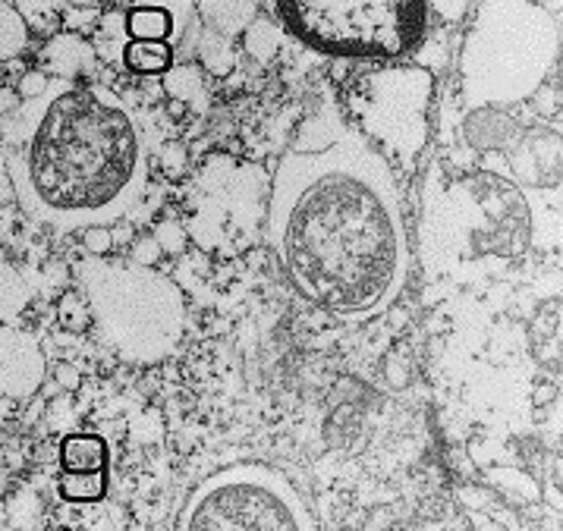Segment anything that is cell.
Returning <instances> with one entry per match:
<instances>
[{
  "label": "cell",
  "mask_w": 563,
  "mask_h": 531,
  "mask_svg": "<svg viewBox=\"0 0 563 531\" xmlns=\"http://www.w3.org/2000/svg\"><path fill=\"white\" fill-rule=\"evenodd\" d=\"M205 25L221 35V38H236L249 29V23L258 16V0H196Z\"/></svg>",
  "instance_id": "obj_10"
},
{
  "label": "cell",
  "mask_w": 563,
  "mask_h": 531,
  "mask_svg": "<svg viewBox=\"0 0 563 531\" xmlns=\"http://www.w3.org/2000/svg\"><path fill=\"white\" fill-rule=\"evenodd\" d=\"M123 67L142 73V76H155L167 73L174 67V45L170 42H133L123 51Z\"/></svg>",
  "instance_id": "obj_12"
},
{
  "label": "cell",
  "mask_w": 563,
  "mask_h": 531,
  "mask_svg": "<svg viewBox=\"0 0 563 531\" xmlns=\"http://www.w3.org/2000/svg\"><path fill=\"white\" fill-rule=\"evenodd\" d=\"M47 362L42 343L29 331L13 324L0 328V394L13 399H29L45 384Z\"/></svg>",
  "instance_id": "obj_9"
},
{
  "label": "cell",
  "mask_w": 563,
  "mask_h": 531,
  "mask_svg": "<svg viewBox=\"0 0 563 531\" xmlns=\"http://www.w3.org/2000/svg\"><path fill=\"white\" fill-rule=\"evenodd\" d=\"M164 89L170 91L177 101H186L189 108H196V111L205 108V86L199 67H170L164 73Z\"/></svg>",
  "instance_id": "obj_17"
},
{
  "label": "cell",
  "mask_w": 563,
  "mask_h": 531,
  "mask_svg": "<svg viewBox=\"0 0 563 531\" xmlns=\"http://www.w3.org/2000/svg\"><path fill=\"white\" fill-rule=\"evenodd\" d=\"M82 233H86V248H89V255H104V252H111L113 233L108 226H89V230H82Z\"/></svg>",
  "instance_id": "obj_23"
},
{
  "label": "cell",
  "mask_w": 563,
  "mask_h": 531,
  "mask_svg": "<svg viewBox=\"0 0 563 531\" xmlns=\"http://www.w3.org/2000/svg\"><path fill=\"white\" fill-rule=\"evenodd\" d=\"M434 79L422 67H384L365 73L350 89L360 135L390 164L412 167L429 142V104Z\"/></svg>",
  "instance_id": "obj_7"
},
{
  "label": "cell",
  "mask_w": 563,
  "mask_h": 531,
  "mask_svg": "<svg viewBox=\"0 0 563 531\" xmlns=\"http://www.w3.org/2000/svg\"><path fill=\"white\" fill-rule=\"evenodd\" d=\"M57 494L69 504H98L108 494V472H64L60 468Z\"/></svg>",
  "instance_id": "obj_13"
},
{
  "label": "cell",
  "mask_w": 563,
  "mask_h": 531,
  "mask_svg": "<svg viewBox=\"0 0 563 531\" xmlns=\"http://www.w3.org/2000/svg\"><path fill=\"white\" fill-rule=\"evenodd\" d=\"M133 7H158V10H164L174 20V32L180 38L183 32H186L189 16H192V10H196V0H133Z\"/></svg>",
  "instance_id": "obj_22"
},
{
  "label": "cell",
  "mask_w": 563,
  "mask_h": 531,
  "mask_svg": "<svg viewBox=\"0 0 563 531\" xmlns=\"http://www.w3.org/2000/svg\"><path fill=\"white\" fill-rule=\"evenodd\" d=\"M29 47V25H25L23 13L0 0V60H13Z\"/></svg>",
  "instance_id": "obj_16"
},
{
  "label": "cell",
  "mask_w": 563,
  "mask_h": 531,
  "mask_svg": "<svg viewBox=\"0 0 563 531\" xmlns=\"http://www.w3.org/2000/svg\"><path fill=\"white\" fill-rule=\"evenodd\" d=\"M161 258V245L155 236H145V240H139V243L133 245V258L130 262H135V265H145L152 267L155 262Z\"/></svg>",
  "instance_id": "obj_24"
},
{
  "label": "cell",
  "mask_w": 563,
  "mask_h": 531,
  "mask_svg": "<svg viewBox=\"0 0 563 531\" xmlns=\"http://www.w3.org/2000/svg\"><path fill=\"white\" fill-rule=\"evenodd\" d=\"M426 3H429L438 16H444V20H460L466 13V3L470 0H426Z\"/></svg>",
  "instance_id": "obj_26"
},
{
  "label": "cell",
  "mask_w": 563,
  "mask_h": 531,
  "mask_svg": "<svg viewBox=\"0 0 563 531\" xmlns=\"http://www.w3.org/2000/svg\"><path fill=\"white\" fill-rule=\"evenodd\" d=\"M155 240H158L161 252H174V255H177L183 248V236L180 230H177V223H161Z\"/></svg>",
  "instance_id": "obj_25"
},
{
  "label": "cell",
  "mask_w": 563,
  "mask_h": 531,
  "mask_svg": "<svg viewBox=\"0 0 563 531\" xmlns=\"http://www.w3.org/2000/svg\"><path fill=\"white\" fill-rule=\"evenodd\" d=\"M47 86H51V82H47L42 73H29L23 82H20V95L29 101V98H38L42 91H47Z\"/></svg>",
  "instance_id": "obj_27"
},
{
  "label": "cell",
  "mask_w": 563,
  "mask_h": 531,
  "mask_svg": "<svg viewBox=\"0 0 563 531\" xmlns=\"http://www.w3.org/2000/svg\"><path fill=\"white\" fill-rule=\"evenodd\" d=\"M302 42L350 60H390L419 42L426 0H280Z\"/></svg>",
  "instance_id": "obj_5"
},
{
  "label": "cell",
  "mask_w": 563,
  "mask_h": 531,
  "mask_svg": "<svg viewBox=\"0 0 563 531\" xmlns=\"http://www.w3.org/2000/svg\"><path fill=\"white\" fill-rule=\"evenodd\" d=\"M177 531H316V522L280 472L230 465L189 494Z\"/></svg>",
  "instance_id": "obj_6"
},
{
  "label": "cell",
  "mask_w": 563,
  "mask_h": 531,
  "mask_svg": "<svg viewBox=\"0 0 563 531\" xmlns=\"http://www.w3.org/2000/svg\"><path fill=\"white\" fill-rule=\"evenodd\" d=\"M10 179L35 221L57 230L108 226L133 208L145 179V139L104 86L54 82L7 123Z\"/></svg>",
  "instance_id": "obj_2"
},
{
  "label": "cell",
  "mask_w": 563,
  "mask_h": 531,
  "mask_svg": "<svg viewBox=\"0 0 563 531\" xmlns=\"http://www.w3.org/2000/svg\"><path fill=\"white\" fill-rule=\"evenodd\" d=\"M558 20L539 0H485L460 57L473 111L510 108L539 89L558 60Z\"/></svg>",
  "instance_id": "obj_4"
},
{
  "label": "cell",
  "mask_w": 563,
  "mask_h": 531,
  "mask_svg": "<svg viewBox=\"0 0 563 531\" xmlns=\"http://www.w3.org/2000/svg\"><path fill=\"white\" fill-rule=\"evenodd\" d=\"M47 64L57 69L60 76H76L82 69H89L95 64V54L91 47L79 38V35H57L51 45H47Z\"/></svg>",
  "instance_id": "obj_14"
},
{
  "label": "cell",
  "mask_w": 563,
  "mask_h": 531,
  "mask_svg": "<svg viewBox=\"0 0 563 531\" xmlns=\"http://www.w3.org/2000/svg\"><path fill=\"white\" fill-rule=\"evenodd\" d=\"M76 284L101 340L120 358L155 365L180 346L186 299L167 274L89 255L76 265Z\"/></svg>",
  "instance_id": "obj_3"
},
{
  "label": "cell",
  "mask_w": 563,
  "mask_h": 531,
  "mask_svg": "<svg viewBox=\"0 0 563 531\" xmlns=\"http://www.w3.org/2000/svg\"><path fill=\"white\" fill-rule=\"evenodd\" d=\"M126 32L133 42H170V38H177L174 20L158 7H133L126 13Z\"/></svg>",
  "instance_id": "obj_15"
},
{
  "label": "cell",
  "mask_w": 563,
  "mask_h": 531,
  "mask_svg": "<svg viewBox=\"0 0 563 531\" xmlns=\"http://www.w3.org/2000/svg\"><path fill=\"white\" fill-rule=\"evenodd\" d=\"M517 126L507 120V123H500L497 120V113H488V111H478L466 123V133H470V139H473V145H482V148H488V145H500L507 135L514 133Z\"/></svg>",
  "instance_id": "obj_21"
},
{
  "label": "cell",
  "mask_w": 563,
  "mask_h": 531,
  "mask_svg": "<svg viewBox=\"0 0 563 531\" xmlns=\"http://www.w3.org/2000/svg\"><path fill=\"white\" fill-rule=\"evenodd\" d=\"M268 243L294 289L318 309H387L409 277L404 208L390 164L360 133L287 152L271 179Z\"/></svg>",
  "instance_id": "obj_1"
},
{
  "label": "cell",
  "mask_w": 563,
  "mask_h": 531,
  "mask_svg": "<svg viewBox=\"0 0 563 531\" xmlns=\"http://www.w3.org/2000/svg\"><path fill=\"white\" fill-rule=\"evenodd\" d=\"M246 38V51L258 60V64H268L274 60L277 47H280V38H277V25L271 23L268 16H255L249 29L243 32Z\"/></svg>",
  "instance_id": "obj_20"
},
{
  "label": "cell",
  "mask_w": 563,
  "mask_h": 531,
  "mask_svg": "<svg viewBox=\"0 0 563 531\" xmlns=\"http://www.w3.org/2000/svg\"><path fill=\"white\" fill-rule=\"evenodd\" d=\"M448 218L453 230L466 233L478 252L519 255L529 243V201L510 179L497 174H475L448 189Z\"/></svg>",
  "instance_id": "obj_8"
},
{
  "label": "cell",
  "mask_w": 563,
  "mask_h": 531,
  "mask_svg": "<svg viewBox=\"0 0 563 531\" xmlns=\"http://www.w3.org/2000/svg\"><path fill=\"white\" fill-rule=\"evenodd\" d=\"M54 375H57V380H60L67 390H76V387H79V372H76L73 365H57Z\"/></svg>",
  "instance_id": "obj_28"
},
{
  "label": "cell",
  "mask_w": 563,
  "mask_h": 531,
  "mask_svg": "<svg viewBox=\"0 0 563 531\" xmlns=\"http://www.w3.org/2000/svg\"><path fill=\"white\" fill-rule=\"evenodd\" d=\"M64 472H108V443L98 434H67L60 443Z\"/></svg>",
  "instance_id": "obj_11"
},
{
  "label": "cell",
  "mask_w": 563,
  "mask_h": 531,
  "mask_svg": "<svg viewBox=\"0 0 563 531\" xmlns=\"http://www.w3.org/2000/svg\"><path fill=\"white\" fill-rule=\"evenodd\" d=\"M25 302H29V287L23 284V277L0 262V321L13 324L16 314L25 309Z\"/></svg>",
  "instance_id": "obj_18"
},
{
  "label": "cell",
  "mask_w": 563,
  "mask_h": 531,
  "mask_svg": "<svg viewBox=\"0 0 563 531\" xmlns=\"http://www.w3.org/2000/svg\"><path fill=\"white\" fill-rule=\"evenodd\" d=\"M180 167H183V152L174 155V148H170V152H167V170H170V174H177Z\"/></svg>",
  "instance_id": "obj_29"
},
{
  "label": "cell",
  "mask_w": 563,
  "mask_h": 531,
  "mask_svg": "<svg viewBox=\"0 0 563 531\" xmlns=\"http://www.w3.org/2000/svg\"><path fill=\"white\" fill-rule=\"evenodd\" d=\"M130 45V32H126V16L123 13H108L101 16V29H98V51L101 57L123 64V51Z\"/></svg>",
  "instance_id": "obj_19"
}]
</instances>
